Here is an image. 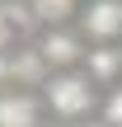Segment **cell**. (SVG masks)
Wrapping results in <instances>:
<instances>
[{
	"mask_svg": "<svg viewBox=\"0 0 122 127\" xmlns=\"http://www.w3.org/2000/svg\"><path fill=\"white\" fill-rule=\"evenodd\" d=\"M42 108H52L56 123H85L99 108V85L85 71H56L42 80Z\"/></svg>",
	"mask_w": 122,
	"mask_h": 127,
	"instance_id": "6da1fadb",
	"label": "cell"
},
{
	"mask_svg": "<svg viewBox=\"0 0 122 127\" xmlns=\"http://www.w3.org/2000/svg\"><path fill=\"white\" fill-rule=\"evenodd\" d=\"M33 52L42 57L47 75H56V71H75V66H85L89 42H85V33H80V28H38Z\"/></svg>",
	"mask_w": 122,
	"mask_h": 127,
	"instance_id": "7a4b0ae2",
	"label": "cell"
},
{
	"mask_svg": "<svg viewBox=\"0 0 122 127\" xmlns=\"http://www.w3.org/2000/svg\"><path fill=\"white\" fill-rule=\"evenodd\" d=\"M85 42H118L122 38V0H89L80 9Z\"/></svg>",
	"mask_w": 122,
	"mask_h": 127,
	"instance_id": "3957f363",
	"label": "cell"
},
{
	"mask_svg": "<svg viewBox=\"0 0 122 127\" xmlns=\"http://www.w3.org/2000/svg\"><path fill=\"white\" fill-rule=\"evenodd\" d=\"M0 127H42V94L0 90Z\"/></svg>",
	"mask_w": 122,
	"mask_h": 127,
	"instance_id": "277c9868",
	"label": "cell"
},
{
	"mask_svg": "<svg viewBox=\"0 0 122 127\" xmlns=\"http://www.w3.org/2000/svg\"><path fill=\"white\" fill-rule=\"evenodd\" d=\"M85 75L94 85H122V47L118 42H89Z\"/></svg>",
	"mask_w": 122,
	"mask_h": 127,
	"instance_id": "5b68a950",
	"label": "cell"
},
{
	"mask_svg": "<svg viewBox=\"0 0 122 127\" xmlns=\"http://www.w3.org/2000/svg\"><path fill=\"white\" fill-rule=\"evenodd\" d=\"M24 5H28V14H33L38 28H66L71 14L80 9V0H24Z\"/></svg>",
	"mask_w": 122,
	"mask_h": 127,
	"instance_id": "8992f818",
	"label": "cell"
},
{
	"mask_svg": "<svg viewBox=\"0 0 122 127\" xmlns=\"http://www.w3.org/2000/svg\"><path fill=\"white\" fill-rule=\"evenodd\" d=\"M28 24H33L28 5H0V52H14V42L24 38Z\"/></svg>",
	"mask_w": 122,
	"mask_h": 127,
	"instance_id": "52a82bcc",
	"label": "cell"
},
{
	"mask_svg": "<svg viewBox=\"0 0 122 127\" xmlns=\"http://www.w3.org/2000/svg\"><path fill=\"white\" fill-rule=\"evenodd\" d=\"M99 118H103V123H113V127H122V85H113V90L103 94V104H99Z\"/></svg>",
	"mask_w": 122,
	"mask_h": 127,
	"instance_id": "ba28073f",
	"label": "cell"
},
{
	"mask_svg": "<svg viewBox=\"0 0 122 127\" xmlns=\"http://www.w3.org/2000/svg\"><path fill=\"white\" fill-rule=\"evenodd\" d=\"M80 127H113V123H103V118H85Z\"/></svg>",
	"mask_w": 122,
	"mask_h": 127,
	"instance_id": "9c48e42d",
	"label": "cell"
},
{
	"mask_svg": "<svg viewBox=\"0 0 122 127\" xmlns=\"http://www.w3.org/2000/svg\"><path fill=\"white\" fill-rule=\"evenodd\" d=\"M52 127H71V123H52Z\"/></svg>",
	"mask_w": 122,
	"mask_h": 127,
	"instance_id": "30bf717a",
	"label": "cell"
}]
</instances>
